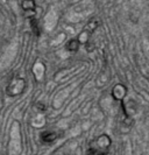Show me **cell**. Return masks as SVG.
<instances>
[{
	"label": "cell",
	"instance_id": "obj_1",
	"mask_svg": "<svg viewBox=\"0 0 149 155\" xmlns=\"http://www.w3.org/2000/svg\"><path fill=\"white\" fill-rule=\"evenodd\" d=\"M111 143V138L107 134H102L97 139L92 141L91 146L89 148L87 155H105L109 150Z\"/></svg>",
	"mask_w": 149,
	"mask_h": 155
},
{
	"label": "cell",
	"instance_id": "obj_5",
	"mask_svg": "<svg viewBox=\"0 0 149 155\" xmlns=\"http://www.w3.org/2000/svg\"><path fill=\"white\" fill-rule=\"evenodd\" d=\"M21 7L24 8V11L26 13H31V14H34L35 8H36V4H35L34 0H22Z\"/></svg>",
	"mask_w": 149,
	"mask_h": 155
},
{
	"label": "cell",
	"instance_id": "obj_3",
	"mask_svg": "<svg viewBox=\"0 0 149 155\" xmlns=\"http://www.w3.org/2000/svg\"><path fill=\"white\" fill-rule=\"evenodd\" d=\"M97 26H98L97 21L91 22L84 31L79 34V36L77 39H78V41L80 42V45H87V43H89V40L91 38V35H92V33L94 31V29L97 28Z\"/></svg>",
	"mask_w": 149,
	"mask_h": 155
},
{
	"label": "cell",
	"instance_id": "obj_2",
	"mask_svg": "<svg viewBox=\"0 0 149 155\" xmlns=\"http://www.w3.org/2000/svg\"><path fill=\"white\" fill-rule=\"evenodd\" d=\"M26 87V82L22 78H15L11 82V84L7 87V92L11 96H16V94H20L22 93V91Z\"/></svg>",
	"mask_w": 149,
	"mask_h": 155
},
{
	"label": "cell",
	"instance_id": "obj_4",
	"mask_svg": "<svg viewBox=\"0 0 149 155\" xmlns=\"http://www.w3.org/2000/svg\"><path fill=\"white\" fill-rule=\"evenodd\" d=\"M112 97H113V99L117 101H124V98L126 97V94H127V87H126L124 84H115V85L113 86V89H112Z\"/></svg>",
	"mask_w": 149,
	"mask_h": 155
},
{
	"label": "cell",
	"instance_id": "obj_7",
	"mask_svg": "<svg viewBox=\"0 0 149 155\" xmlns=\"http://www.w3.org/2000/svg\"><path fill=\"white\" fill-rule=\"evenodd\" d=\"M80 42L78 41V39H72L66 43V50L70 53H76L79 49Z\"/></svg>",
	"mask_w": 149,
	"mask_h": 155
},
{
	"label": "cell",
	"instance_id": "obj_6",
	"mask_svg": "<svg viewBox=\"0 0 149 155\" xmlns=\"http://www.w3.org/2000/svg\"><path fill=\"white\" fill-rule=\"evenodd\" d=\"M41 139L43 142H53V141H55L57 139V134L55 132H51V131H47V132H43L41 134Z\"/></svg>",
	"mask_w": 149,
	"mask_h": 155
},
{
	"label": "cell",
	"instance_id": "obj_8",
	"mask_svg": "<svg viewBox=\"0 0 149 155\" xmlns=\"http://www.w3.org/2000/svg\"><path fill=\"white\" fill-rule=\"evenodd\" d=\"M31 26L33 31L35 33V35H37V36H39L40 35V27H39V22H37V19H35V16L31 19Z\"/></svg>",
	"mask_w": 149,
	"mask_h": 155
}]
</instances>
